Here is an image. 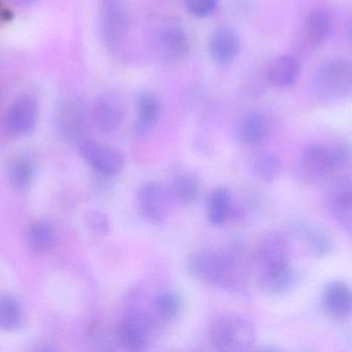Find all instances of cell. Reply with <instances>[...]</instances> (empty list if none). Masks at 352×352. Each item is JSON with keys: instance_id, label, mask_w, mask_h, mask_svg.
Masks as SVG:
<instances>
[{"instance_id": "6da1fadb", "label": "cell", "mask_w": 352, "mask_h": 352, "mask_svg": "<svg viewBox=\"0 0 352 352\" xmlns=\"http://www.w3.org/2000/svg\"><path fill=\"white\" fill-rule=\"evenodd\" d=\"M187 272L191 277L228 292L244 287L245 272L238 248L197 251L187 259Z\"/></svg>"}, {"instance_id": "7a4b0ae2", "label": "cell", "mask_w": 352, "mask_h": 352, "mask_svg": "<svg viewBox=\"0 0 352 352\" xmlns=\"http://www.w3.org/2000/svg\"><path fill=\"white\" fill-rule=\"evenodd\" d=\"M144 36L150 52L162 63H179L188 54V34L184 24L175 16H152L146 23Z\"/></svg>"}, {"instance_id": "3957f363", "label": "cell", "mask_w": 352, "mask_h": 352, "mask_svg": "<svg viewBox=\"0 0 352 352\" xmlns=\"http://www.w3.org/2000/svg\"><path fill=\"white\" fill-rule=\"evenodd\" d=\"M350 146L345 142L331 145L314 143L305 148L296 166V176L306 184H313L327 178L336 170L349 164Z\"/></svg>"}, {"instance_id": "277c9868", "label": "cell", "mask_w": 352, "mask_h": 352, "mask_svg": "<svg viewBox=\"0 0 352 352\" xmlns=\"http://www.w3.org/2000/svg\"><path fill=\"white\" fill-rule=\"evenodd\" d=\"M352 91V65L348 59L333 57L323 61L311 80V92L324 104L345 100Z\"/></svg>"}, {"instance_id": "5b68a950", "label": "cell", "mask_w": 352, "mask_h": 352, "mask_svg": "<svg viewBox=\"0 0 352 352\" xmlns=\"http://www.w3.org/2000/svg\"><path fill=\"white\" fill-rule=\"evenodd\" d=\"M209 340L218 351L243 352L252 349L256 333L246 317L226 313L214 318L209 325Z\"/></svg>"}, {"instance_id": "8992f818", "label": "cell", "mask_w": 352, "mask_h": 352, "mask_svg": "<svg viewBox=\"0 0 352 352\" xmlns=\"http://www.w3.org/2000/svg\"><path fill=\"white\" fill-rule=\"evenodd\" d=\"M89 109L78 96H65L57 102L53 112V126L61 139L79 144L87 139Z\"/></svg>"}, {"instance_id": "52a82bcc", "label": "cell", "mask_w": 352, "mask_h": 352, "mask_svg": "<svg viewBox=\"0 0 352 352\" xmlns=\"http://www.w3.org/2000/svg\"><path fill=\"white\" fill-rule=\"evenodd\" d=\"M131 30L129 11L123 0H100L98 8V32L102 44L111 52L120 50Z\"/></svg>"}, {"instance_id": "ba28073f", "label": "cell", "mask_w": 352, "mask_h": 352, "mask_svg": "<svg viewBox=\"0 0 352 352\" xmlns=\"http://www.w3.org/2000/svg\"><path fill=\"white\" fill-rule=\"evenodd\" d=\"M154 318L140 309L129 311L118 327V340L121 345L129 351H143L153 335Z\"/></svg>"}, {"instance_id": "9c48e42d", "label": "cell", "mask_w": 352, "mask_h": 352, "mask_svg": "<svg viewBox=\"0 0 352 352\" xmlns=\"http://www.w3.org/2000/svg\"><path fill=\"white\" fill-rule=\"evenodd\" d=\"M78 149L85 162L104 178L116 177L124 168V155L112 146L100 145L94 140L85 139L78 144Z\"/></svg>"}, {"instance_id": "30bf717a", "label": "cell", "mask_w": 352, "mask_h": 352, "mask_svg": "<svg viewBox=\"0 0 352 352\" xmlns=\"http://www.w3.org/2000/svg\"><path fill=\"white\" fill-rule=\"evenodd\" d=\"M255 261L259 275L290 265L289 244L285 234L279 230H271L263 234L257 245Z\"/></svg>"}, {"instance_id": "8fae6325", "label": "cell", "mask_w": 352, "mask_h": 352, "mask_svg": "<svg viewBox=\"0 0 352 352\" xmlns=\"http://www.w3.org/2000/svg\"><path fill=\"white\" fill-rule=\"evenodd\" d=\"M138 206L144 217L153 223H162L168 218L172 207L170 189L155 181L145 183L137 195Z\"/></svg>"}, {"instance_id": "7c38bea8", "label": "cell", "mask_w": 352, "mask_h": 352, "mask_svg": "<svg viewBox=\"0 0 352 352\" xmlns=\"http://www.w3.org/2000/svg\"><path fill=\"white\" fill-rule=\"evenodd\" d=\"M325 205L333 219L347 232L352 230V183L350 176L335 179L325 195Z\"/></svg>"}, {"instance_id": "4fadbf2b", "label": "cell", "mask_w": 352, "mask_h": 352, "mask_svg": "<svg viewBox=\"0 0 352 352\" xmlns=\"http://www.w3.org/2000/svg\"><path fill=\"white\" fill-rule=\"evenodd\" d=\"M90 119L100 133L112 135L122 126L125 118L122 102L114 94H102L92 102Z\"/></svg>"}, {"instance_id": "5bb4252c", "label": "cell", "mask_w": 352, "mask_h": 352, "mask_svg": "<svg viewBox=\"0 0 352 352\" xmlns=\"http://www.w3.org/2000/svg\"><path fill=\"white\" fill-rule=\"evenodd\" d=\"M38 121V104L34 98H18L6 115V127L14 137H26L36 131Z\"/></svg>"}, {"instance_id": "9a60e30c", "label": "cell", "mask_w": 352, "mask_h": 352, "mask_svg": "<svg viewBox=\"0 0 352 352\" xmlns=\"http://www.w3.org/2000/svg\"><path fill=\"white\" fill-rule=\"evenodd\" d=\"M269 121L261 111L251 110L241 115L234 126V138L241 145L257 147L267 141Z\"/></svg>"}, {"instance_id": "2e32d148", "label": "cell", "mask_w": 352, "mask_h": 352, "mask_svg": "<svg viewBox=\"0 0 352 352\" xmlns=\"http://www.w3.org/2000/svg\"><path fill=\"white\" fill-rule=\"evenodd\" d=\"M135 121L133 135L137 139L149 137L162 116V104L160 98L149 91L140 92L135 98Z\"/></svg>"}, {"instance_id": "e0dca14e", "label": "cell", "mask_w": 352, "mask_h": 352, "mask_svg": "<svg viewBox=\"0 0 352 352\" xmlns=\"http://www.w3.org/2000/svg\"><path fill=\"white\" fill-rule=\"evenodd\" d=\"M240 50V36L232 28L222 26L212 32L208 44V51L216 65L219 67L232 65L238 57Z\"/></svg>"}, {"instance_id": "ac0fdd59", "label": "cell", "mask_w": 352, "mask_h": 352, "mask_svg": "<svg viewBox=\"0 0 352 352\" xmlns=\"http://www.w3.org/2000/svg\"><path fill=\"white\" fill-rule=\"evenodd\" d=\"M333 18L324 10H312L302 21V42L311 49H316L324 44L333 30Z\"/></svg>"}, {"instance_id": "d6986e66", "label": "cell", "mask_w": 352, "mask_h": 352, "mask_svg": "<svg viewBox=\"0 0 352 352\" xmlns=\"http://www.w3.org/2000/svg\"><path fill=\"white\" fill-rule=\"evenodd\" d=\"M325 313L333 319H346L351 315L352 294L346 282L335 280L325 286L322 296Z\"/></svg>"}, {"instance_id": "ffe728a7", "label": "cell", "mask_w": 352, "mask_h": 352, "mask_svg": "<svg viewBox=\"0 0 352 352\" xmlns=\"http://www.w3.org/2000/svg\"><path fill=\"white\" fill-rule=\"evenodd\" d=\"M292 234L309 247L313 254L325 256L333 250V241L325 230L307 221H294L290 224Z\"/></svg>"}, {"instance_id": "44dd1931", "label": "cell", "mask_w": 352, "mask_h": 352, "mask_svg": "<svg viewBox=\"0 0 352 352\" xmlns=\"http://www.w3.org/2000/svg\"><path fill=\"white\" fill-rule=\"evenodd\" d=\"M300 74V63L292 55L278 56L270 63L267 71L269 83L278 89H287L298 81Z\"/></svg>"}, {"instance_id": "7402d4cb", "label": "cell", "mask_w": 352, "mask_h": 352, "mask_svg": "<svg viewBox=\"0 0 352 352\" xmlns=\"http://www.w3.org/2000/svg\"><path fill=\"white\" fill-rule=\"evenodd\" d=\"M300 282V274L292 263L271 272L258 275V283L261 289L270 296H282L292 292Z\"/></svg>"}, {"instance_id": "603a6c76", "label": "cell", "mask_w": 352, "mask_h": 352, "mask_svg": "<svg viewBox=\"0 0 352 352\" xmlns=\"http://www.w3.org/2000/svg\"><path fill=\"white\" fill-rule=\"evenodd\" d=\"M232 195L228 187L220 186L208 199V219L213 226H221L234 215Z\"/></svg>"}, {"instance_id": "cb8c5ba5", "label": "cell", "mask_w": 352, "mask_h": 352, "mask_svg": "<svg viewBox=\"0 0 352 352\" xmlns=\"http://www.w3.org/2000/svg\"><path fill=\"white\" fill-rule=\"evenodd\" d=\"M249 168L253 176L265 183L277 180L283 168V162L274 152L263 151L255 153L249 160Z\"/></svg>"}, {"instance_id": "d4e9b609", "label": "cell", "mask_w": 352, "mask_h": 352, "mask_svg": "<svg viewBox=\"0 0 352 352\" xmlns=\"http://www.w3.org/2000/svg\"><path fill=\"white\" fill-rule=\"evenodd\" d=\"M170 192L172 199L181 205H193L201 195V183L193 173H179L173 180Z\"/></svg>"}, {"instance_id": "484cf974", "label": "cell", "mask_w": 352, "mask_h": 352, "mask_svg": "<svg viewBox=\"0 0 352 352\" xmlns=\"http://www.w3.org/2000/svg\"><path fill=\"white\" fill-rule=\"evenodd\" d=\"M34 160L28 155L14 158L7 168V177L10 185L18 192H24L32 186L34 178Z\"/></svg>"}, {"instance_id": "4316f807", "label": "cell", "mask_w": 352, "mask_h": 352, "mask_svg": "<svg viewBox=\"0 0 352 352\" xmlns=\"http://www.w3.org/2000/svg\"><path fill=\"white\" fill-rule=\"evenodd\" d=\"M23 321L24 312L20 300L13 294H0V329L17 331Z\"/></svg>"}, {"instance_id": "83f0119b", "label": "cell", "mask_w": 352, "mask_h": 352, "mask_svg": "<svg viewBox=\"0 0 352 352\" xmlns=\"http://www.w3.org/2000/svg\"><path fill=\"white\" fill-rule=\"evenodd\" d=\"M56 232L54 226L48 220H38L28 228L26 240L34 252H45L54 244Z\"/></svg>"}, {"instance_id": "f1b7e54d", "label": "cell", "mask_w": 352, "mask_h": 352, "mask_svg": "<svg viewBox=\"0 0 352 352\" xmlns=\"http://www.w3.org/2000/svg\"><path fill=\"white\" fill-rule=\"evenodd\" d=\"M153 308L156 314L162 320H174L182 311V296L175 290L160 292L154 296Z\"/></svg>"}, {"instance_id": "f546056e", "label": "cell", "mask_w": 352, "mask_h": 352, "mask_svg": "<svg viewBox=\"0 0 352 352\" xmlns=\"http://www.w3.org/2000/svg\"><path fill=\"white\" fill-rule=\"evenodd\" d=\"M85 223L94 234L98 236H104L110 232L111 220L106 213L100 210H90L86 212Z\"/></svg>"}, {"instance_id": "4dcf8cb0", "label": "cell", "mask_w": 352, "mask_h": 352, "mask_svg": "<svg viewBox=\"0 0 352 352\" xmlns=\"http://www.w3.org/2000/svg\"><path fill=\"white\" fill-rule=\"evenodd\" d=\"M220 0H184L186 11L197 18H207L217 11Z\"/></svg>"}, {"instance_id": "1f68e13d", "label": "cell", "mask_w": 352, "mask_h": 352, "mask_svg": "<svg viewBox=\"0 0 352 352\" xmlns=\"http://www.w3.org/2000/svg\"><path fill=\"white\" fill-rule=\"evenodd\" d=\"M11 1L13 5L16 6V7L28 8L34 5L36 0H11Z\"/></svg>"}, {"instance_id": "d6a6232c", "label": "cell", "mask_w": 352, "mask_h": 352, "mask_svg": "<svg viewBox=\"0 0 352 352\" xmlns=\"http://www.w3.org/2000/svg\"><path fill=\"white\" fill-rule=\"evenodd\" d=\"M12 14L10 13L7 10L3 9V6H1V1H0V20H5V21H8V20L11 19Z\"/></svg>"}]
</instances>
